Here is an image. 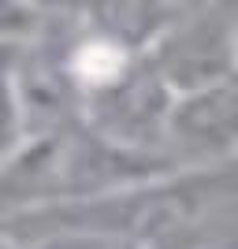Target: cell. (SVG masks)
Listing matches in <instances>:
<instances>
[{"label":"cell","instance_id":"cell-1","mask_svg":"<svg viewBox=\"0 0 238 249\" xmlns=\"http://www.w3.org/2000/svg\"><path fill=\"white\" fill-rule=\"evenodd\" d=\"M145 56L175 97L238 78V8L175 4Z\"/></svg>","mask_w":238,"mask_h":249},{"label":"cell","instance_id":"cell-2","mask_svg":"<svg viewBox=\"0 0 238 249\" xmlns=\"http://www.w3.org/2000/svg\"><path fill=\"white\" fill-rule=\"evenodd\" d=\"M160 156L167 171L238 167V78L179 93L164 123Z\"/></svg>","mask_w":238,"mask_h":249},{"label":"cell","instance_id":"cell-3","mask_svg":"<svg viewBox=\"0 0 238 249\" xmlns=\"http://www.w3.org/2000/svg\"><path fill=\"white\" fill-rule=\"evenodd\" d=\"M15 242H19V249H145L130 238L93 234V231H45V234H26V238H15Z\"/></svg>","mask_w":238,"mask_h":249}]
</instances>
